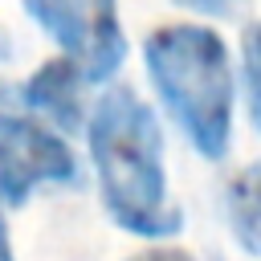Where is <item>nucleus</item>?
Here are the masks:
<instances>
[{
    "label": "nucleus",
    "instance_id": "423d86ee",
    "mask_svg": "<svg viewBox=\"0 0 261 261\" xmlns=\"http://www.w3.org/2000/svg\"><path fill=\"white\" fill-rule=\"evenodd\" d=\"M224 224L241 253L261 261V159L245 163L224 184Z\"/></svg>",
    "mask_w": 261,
    "mask_h": 261
},
{
    "label": "nucleus",
    "instance_id": "9d476101",
    "mask_svg": "<svg viewBox=\"0 0 261 261\" xmlns=\"http://www.w3.org/2000/svg\"><path fill=\"white\" fill-rule=\"evenodd\" d=\"M0 261H16V253H12V237H8V220H4V212H0Z\"/></svg>",
    "mask_w": 261,
    "mask_h": 261
},
{
    "label": "nucleus",
    "instance_id": "39448f33",
    "mask_svg": "<svg viewBox=\"0 0 261 261\" xmlns=\"http://www.w3.org/2000/svg\"><path fill=\"white\" fill-rule=\"evenodd\" d=\"M86 77H82V69L69 61V57H53V61H45L33 77H24V86H20V102L33 110V114H41V118H49L57 130H82L86 126Z\"/></svg>",
    "mask_w": 261,
    "mask_h": 261
},
{
    "label": "nucleus",
    "instance_id": "7ed1b4c3",
    "mask_svg": "<svg viewBox=\"0 0 261 261\" xmlns=\"http://www.w3.org/2000/svg\"><path fill=\"white\" fill-rule=\"evenodd\" d=\"M24 12L61 45L86 82H110L126 61L118 0H24Z\"/></svg>",
    "mask_w": 261,
    "mask_h": 261
},
{
    "label": "nucleus",
    "instance_id": "f03ea898",
    "mask_svg": "<svg viewBox=\"0 0 261 261\" xmlns=\"http://www.w3.org/2000/svg\"><path fill=\"white\" fill-rule=\"evenodd\" d=\"M143 61L184 139L204 159H224L232 147L237 77L220 33L208 24H163L147 37Z\"/></svg>",
    "mask_w": 261,
    "mask_h": 261
},
{
    "label": "nucleus",
    "instance_id": "6e6552de",
    "mask_svg": "<svg viewBox=\"0 0 261 261\" xmlns=\"http://www.w3.org/2000/svg\"><path fill=\"white\" fill-rule=\"evenodd\" d=\"M126 261H196V257L188 249H179V245H147V249L130 253Z\"/></svg>",
    "mask_w": 261,
    "mask_h": 261
},
{
    "label": "nucleus",
    "instance_id": "0eeeda50",
    "mask_svg": "<svg viewBox=\"0 0 261 261\" xmlns=\"http://www.w3.org/2000/svg\"><path fill=\"white\" fill-rule=\"evenodd\" d=\"M241 86H245L249 118L261 130V20L249 24L245 37H241Z\"/></svg>",
    "mask_w": 261,
    "mask_h": 261
},
{
    "label": "nucleus",
    "instance_id": "f257e3e1",
    "mask_svg": "<svg viewBox=\"0 0 261 261\" xmlns=\"http://www.w3.org/2000/svg\"><path fill=\"white\" fill-rule=\"evenodd\" d=\"M90 159L106 216L143 241H171L184 228V212L167 188L163 126L155 110L130 90L110 86L86 118Z\"/></svg>",
    "mask_w": 261,
    "mask_h": 261
},
{
    "label": "nucleus",
    "instance_id": "20e7f679",
    "mask_svg": "<svg viewBox=\"0 0 261 261\" xmlns=\"http://www.w3.org/2000/svg\"><path fill=\"white\" fill-rule=\"evenodd\" d=\"M82 167L65 135L24 114H0V204L20 208L45 184H77Z\"/></svg>",
    "mask_w": 261,
    "mask_h": 261
},
{
    "label": "nucleus",
    "instance_id": "1a4fd4ad",
    "mask_svg": "<svg viewBox=\"0 0 261 261\" xmlns=\"http://www.w3.org/2000/svg\"><path fill=\"white\" fill-rule=\"evenodd\" d=\"M192 12H204V16H228L232 12V0H175Z\"/></svg>",
    "mask_w": 261,
    "mask_h": 261
}]
</instances>
